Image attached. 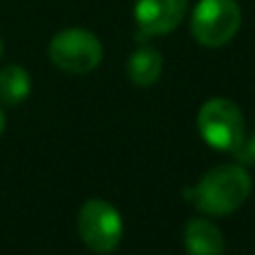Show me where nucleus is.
<instances>
[{
	"label": "nucleus",
	"instance_id": "8",
	"mask_svg": "<svg viewBox=\"0 0 255 255\" xmlns=\"http://www.w3.org/2000/svg\"><path fill=\"white\" fill-rule=\"evenodd\" d=\"M163 72V58L154 47H139L128 58V79L139 88H150Z\"/></svg>",
	"mask_w": 255,
	"mask_h": 255
},
{
	"label": "nucleus",
	"instance_id": "6",
	"mask_svg": "<svg viewBox=\"0 0 255 255\" xmlns=\"http://www.w3.org/2000/svg\"><path fill=\"white\" fill-rule=\"evenodd\" d=\"M188 0H136L134 20L141 34L163 36L184 20Z\"/></svg>",
	"mask_w": 255,
	"mask_h": 255
},
{
	"label": "nucleus",
	"instance_id": "5",
	"mask_svg": "<svg viewBox=\"0 0 255 255\" xmlns=\"http://www.w3.org/2000/svg\"><path fill=\"white\" fill-rule=\"evenodd\" d=\"M79 235L94 253H112L124 238L121 213L106 199H88L79 213Z\"/></svg>",
	"mask_w": 255,
	"mask_h": 255
},
{
	"label": "nucleus",
	"instance_id": "2",
	"mask_svg": "<svg viewBox=\"0 0 255 255\" xmlns=\"http://www.w3.org/2000/svg\"><path fill=\"white\" fill-rule=\"evenodd\" d=\"M197 128L211 148L238 152L244 143V115L231 99H211L199 108Z\"/></svg>",
	"mask_w": 255,
	"mask_h": 255
},
{
	"label": "nucleus",
	"instance_id": "12",
	"mask_svg": "<svg viewBox=\"0 0 255 255\" xmlns=\"http://www.w3.org/2000/svg\"><path fill=\"white\" fill-rule=\"evenodd\" d=\"M0 54H2V40H0Z\"/></svg>",
	"mask_w": 255,
	"mask_h": 255
},
{
	"label": "nucleus",
	"instance_id": "1",
	"mask_svg": "<svg viewBox=\"0 0 255 255\" xmlns=\"http://www.w3.org/2000/svg\"><path fill=\"white\" fill-rule=\"evenodd\" d=\"M251 175L242 166L224 163L208 170L193 188L184 193L199 211L208 215H231L251 195Z\"/></svg>",
	"mask_w": 255,
	"mask_h": 255
},
{
	"label": "nucleus",
	"instance_id": "10",
	"mask_svg": "<svg viewBox=\"0 0 255 255\" xmlns=\"http://www.w3.org/2000/svg\"><path fill=\"white\" fill-rule=\"evenodd\" d=\"M235 154H238V157H242L244 161H255V132L251 134V139L244 141V143L240 145V150Z\"/></svg>",
	"mask_w": 255,
	"mask_h": 255
},
{
	"label": "nucleus",
	"instance_id": "7",
	"mask_svg": "<svg viewBox=\"0 0 255 255\" xmlns=\"http://www.w3.org/2000/svg\"><path fill=\"white\" fill-rule=\"evenodd\" d=\"M184 244L188 255H222L224 233L208 220H190L184 229Z\"/></svg>",
	"mask_w": 255,
	"mask_h": 255
},
{
	"label": "nucleus",
	"instance_id": "9",
	"mask_svg": "<svg viewBox=\"0 0 255 255\" xmlns=\"http://www.w3.org/2000/svg\"><path fill=\"white\" fill-rule=\"evenodd\" d=\"M31 92L29 72L20 65H7L0 70V101L7 106H18Z\"/></svg>",
	"mask_w": 255,
	"mask_h": 255
},
{
	"label": "nucleus",
	"instance_id": "3",
	"mask_svg": "<svg viewBox=\"0 0 255 255\" xmlns=\"http://www.w3.org/2000/svg\"><path fill=\"white\" fill-rule=\"evenodd\" d=\"M242 25L238 0H199L193 9L190 31L204 47H222L231 43Z\"/></svg>",
	"mask_w": 255,
	"mask_h": 255
},
{
	"label": "nucleus",
	"instance_id": "4",
	"mask_svg": "<svg viewBox=\"0 0 255 255\" xmlns=\"http://www.w3.org/2000/svg\"><path fill=\"white\" fill-rule=\"evenodd\" d=\"M47 52L58 70L67 74H88L101 65L103 45L92 31L70 27L54 36Z\"/></svg>",
	"mask_w": 255,
	"mask_h": 255
},
{
	"label": "nucleus",
	"instance_id": "11",
	"mask_svg": "<svg viewBox=\"0 0 255 255\" xmlns=\"http://www.w3.org/2000/svg\"><path fill=\"white\" fill-rule=\"evenodd\" d=\"M4 130V117H2V110H0V134H2Z\"/></svg>",
	"mask_w": 255,
	"mask_h": 255
}]
</instances>
